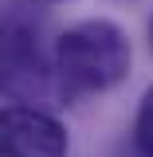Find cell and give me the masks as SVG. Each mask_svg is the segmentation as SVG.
Wrapping results in <instances>:
<instances>
[{"label":"cell","instance_id":"5b68a950","mask_svg":"<svg viewBox=\"0 0 153 157\" xmlns=\"http://www.w3.org/2000/svg\"><path fill=\"white\" fill-rule=\"evenodd\" d=\"M149 43H153V20H149Z\"/></svg>","mask_w":153,"mask_h":157},{"label":"cell","instance_id":"277c9868","mask_svg":"<svg viewBox=\"0 0 153 157\" xmlns=\"http://www.w3.org/2000/svg\"><path fill=\"white\" fill-rule=\"evenodd\" d=\"M134 145L141 157H153V86L141 94L137 102V118H134Z\"/></svg>","mask_w":153,"mask_h":157},{"label":"cell","instance_id":"3957f363","mask_svg":"<svg viewBox=\"0 0 153 157\" xmlns=\"http://www.w3.org/2000/svg\"><path fill=\"white\" fill-rule=\"evenodd\" d=\"M71 137L51 110L0 106V157H67Z\"/></svg>","mask_w":153,"mask_h":157},{"label":"cell","instance_id":"7a4b0ae2","mask_svg":"<svg viewBox=\"0 0 153 157\" xmlns=\"http://www.w3.org/2000/svg\"><path fill=\"white\" fill-rule=\"evenodd\" d=\"M0 94L39 110L67 102L55 59H47L39 32L24 16H0Z\"/></svg>","mask_w":153,"mask_h":157},{"label":"cell","instance_id":"6da1fadb","mask_svg":"<svg viewBox=\"0 0 153 157\" xmlns=\"http://www.w3.org/2000/svg\"><path fill=\"white\" fill-rule=\"evenodd\" d=\"M51 59L67 94H98L130 75L134 47L114 20H78L55 39Z\"/></svg>","mask_w":153,"mask_h":157}]
</instances>
